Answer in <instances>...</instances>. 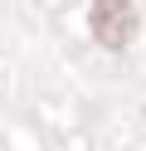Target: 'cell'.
I'll use <instances>...</instances> for the list:
<instances>
[{
  "label": "cell",
  "instance_id": "1",
  "mask_svg": "<svg viewBox=\"0 0 146 151\" xmlns=\"http://www.w3.org/2000/svg\"><path fill=\"white\" fill-rule=\"evenodd\" d=\"M132 34H136L132 0H93V39L102 49H122Z\"/></svg>",
  "mask_w": 146,
  "mask_h": 151
}]
</instances>
